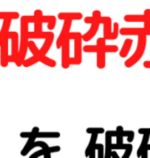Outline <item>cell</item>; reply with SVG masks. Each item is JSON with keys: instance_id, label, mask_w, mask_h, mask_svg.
Returning <instances> with one entry per match:
<instances>
[{"instance_id": "obj_5", "label": "cell", "mask_w": 150, "mask_h": 158, "mask_svg": "<svg viewBox=\"0 0 150 158\" xmlns=\"http://www.w3.org/2000/svg\"><path fill=\"white\" fill-rule=\"evenodd\" d=\"M28 38H29V40H31V39H45L44 45L40 50V54L43 57V56H46L47 52L49 51L51 45L53 44L54 34L52 32H40V33L29 32Z\"/></svg>"}, {"instance_id": "obj_17", "label": "cell", "mask_w": 150, "mask_h": 158, "mask_svg": "<svg viewBox=\"0 0 150 158\" xmlns=\"http://www.w3.org/2000/svg\"><path fill=\"white\" fill-rule=\"evenodd\" d=\"M98 138V134H91V139H90V141L88 143V148L86 149V156H89L90 153L92 152V150L94 148V146L96 144V139Z\"/></svg>"}, {"instance_id": "obj_18", "label": "cell", "mask_w": 150, "mask_h": 158, "mask_svg": "<svg viewBox=\"0 0 150 158\" xmlns=\"http://www.w3.org/2000/svg\"><path fill=\"white\" fill-rule=\"evenodd\" d=\"M60 133L57 132H40L36 135V138H58Z\"/></svg>"}, {"instance_id": "obj_12", "label": "cell", "mask_w": 150, "mask_h": 158, "mask_svg": "<svg viewBox=\"0 0 150 158\" xmlns=\"http://www.w3.org/2000/svg\"><path fill=\"white\" fill-rule=\"evenodd\" d=\"M125 22H145L147 18L144 14H127L124 17Z\"/></svg>"}, {"instance_id": "obj_16", "label": "cell", "mask_w": 150, "mask_h": 158, "mask_svg": "<svg viewBox=\"0 0 150 158\" xmlns=\"http://www.w3.org/2000/svg\"><path fill=\"white\" fill-rule=\"evenodd\" d=\"M10 22L11 20L10 19H5L4 20V23H3V27L0 31V46L1 44L4 40V38L6 36V35L8 34V29H9V27H10Z\"/></svg>"}, {"instance_id": "obj_28", "label": "cell", "mask_w": 150, "mask_h": 158, "mask_svg": "<svg viewBox=\"0 0 150 158\" xmlns=\"http://www.w3.org/2000/svg\"><path fill=\"white\" fill-rule=\"evenodd\" d=\"M94 150H95V148H94L92 152L90 153V155H89V158H94Z\"/></svg>"}, {"instance_id": "obj_22", "label": "cell", "mask_w": 150, "mask_h": 158, "mask_svg": "<svg viewBox=\"0 0 150 158\" xmlns=\"http://www.w3.org/2000/svg\"><path fill=\"white\" fill-rule=\"evenodd\" d=\"M105 132V130L102 127H89L87 129V133L90 134H101Z\"/></svg>"}, {"instance_id": "obj_25", "label": "cell", "mask_w": 150, "mask_h": 158, "mask_svg": "<svg viewBox=\"0 0 150 158\" xmlns=\"http://www.w3.org/2000/svg\"><path fill=\"white\" fill-rule=\"evenodd\" d=\"M144 16L147 18V19H149L150 18V9H146L144 11Z\"/></svg>"}, {"instance_id": "obj_3", "label": "cell", "mask_w": 150, "mask_h": 158, "mask_svg": "<svg viewBox=\"0 0 150 158\" xmlns=\"http://www.w3.org/2000/svg\"><path fill=\"white\" fill-rule=\"evenodd\" d=\"M146 46H147V35H142L138 36V44L135 52L132 54L131 57H129L127 60L125 61V67L130 68L132 67L134 64L140 60V58L143 57L145 51H146Z\"/></svg>"}, {"instance_id": "obj_6", "label": "cell", "mask_w": 150, "mask_h": 158, "mask_svg": "<svg viewBox=\"0 0 150 158\" xmlns=\"http://www.w3.org/2000/svg\"><path fill=\"white\" fill-rule=\"evenodd\" d=\"M61 65L64 69H68L71 65L70 57V41L65 40L61 47Z\"/></svg>"}, {"instance_id": "obj_10", "label": "cell", "mask_w": 150, "mask_h": 158, "mask_svg": "<svg viewBox=\"0 0 150 158\" xmlns=\"http://www.w3.org/2000/svg\"><path fill=\"white\" fill-rule=\"evenodd\" d=\"M57 18L62 20H80L83 18L81 13H60Z\"/></svg>"}, {"instance_id": "obj_19", "label": "cell", "mask_w": 150, "mask_h": 158, "mask_svg": "<svg viewBox=\"0 0 150 158\" xmlns=\"http://www.w3.org/2000/svg\"><path fill=\"white\" fill-rule=\"evenodd\" d=\"M19 17V13L13 12V13H0V19H16Z\"/></svg>"}, {"instance_id": "obj_26", "label": "cell", "mask_w": 150, "mask_h": 158, "mask_svg": "<svg viewBox=\"0 0 150 158\" xmlns=\"http://www.w3.org/2000/svg\"><path fill=\"white\" fill-rule=\"evenodd\" d=\"M143 66L147 69H150V61H145L143 63Z\"/></svg>"}, {"instance_id": "obj_15", "label": "cell", "mask_w": 150, "mask_h": 158, "mask_svg": "<svg viewBox=\"0 0 150 158\" xmlns=\"http://www.w3.org/2000/svg\"><path fill=\"white\" fill-rule=\"evenodd\" d=\"M149 134H145L143 136V139H142V142H141V144L140 146V148H139V149H138L137 152V156L138 157H141V155H142V153L144 152V150L148 148V139H149Z\"/></svg>"}, {"instance_id": "obj_23", "label": "cell", "mask_w": 150, "mask_h": 158, "mask_svg": "<svg viewBox=\"0 0 150 158\" xmlns=\"http://www.w3.org/2000/svg\"><path fill=\"white\" fill-rule=\"evenodd\" d=\"M122 135L124 136V137H127L128 138V141L129 142H131L132 141V139H133V137H134V133L132 132V131H123L122 132Z\"/></svg>"}, {"instance_id": "obj_31", "label": "cell", "mask_w": 150, "mask_h": 158, "mask_svg": "<svg viewBox=\"0 0 150 158\" xmlns=\"http://www.w3.org/2000/svg\"><path fill=\"white\" fill-rule=\"evenodd\" d=\"M150 19V18H149V19Z\"/></svg>"}, {"instance_id": "obj_4", "label": "cell", "mask_w": 150, "mask_h": 158, "mask_svg": "<svg viewBox=\"0 0 150 158\" xmlns=\"http://www.w3.org/2000/svg\"><path fill=\"white\" fill-rule=\"evenodd\" d=\"M83 51L87 53L104 51L105 53H115L119 51V47L117 45H107L105 44V39L103 37L98 38L95 45H86L83 47Z\"/></svg>"}, {"instance_id": "obj_9", "label": "cell", "mask_w": 150, "mask_h": 158, "mask_svg": "<svg viewBox=\"0 0 150 158\" xmlns=\"http://www.w3.org/2000/svg\"><path fill=\"white\" fill-rule=\"evenodd\" d=\"M99 27L100 24L99 23H93L90 26V28L88 29V31L82 35V40L85 42H89L90 40H92L93 38L95 36V35L97 34V32L99 30Z\"/></svg>"}, {"instance_id": "obj_20", "label": "cell", "mask_w": 150, "mask_h": 158, "mask_svg": "<svg viewBox=\"0 0 150 158\" xmlns=\"http://www.w3.org/2000/svg\"><path fill=\"white\" fill-rule=\"evenodd\" d=\"M40 62H42L44 64L50 66V67H55L56 65V61L52 58H50V57H46V56H43V57L40 58Z\"/></svg>"}, {"instance_id": "obj_13", "label": "cell", "mask_w": 150, "mask_h": 158, "mask_svg": "<svg viewBox=\"0 0 150 158\" xmlns=\"http://www.w3.org/2000/svg\"><path fill=\"white\" fill-rule=\"evenodd\" d=\"M40 20L42 23H47L48 24V28L50 30H53L55 28V26H56V18L55 16H42L40 18Z\"/></svg>"}, {"instance_id": "obj_24", "label": "cell", "mask_w": 150, "mask_h": 158, "mask_svg": "<svg viewBox=\"0 0 150 158\" xmlns=\"http://www.w3.org/2000/svg\"><path fill=\"white\" fill-rule=\"evenodd\" d=\"M138 132L140 134H143V135L149 134L150 135V128H140Z\"/></svg>"}, {"instance_id": "obj_21", "label": "cell", "mask_w": 150, "mask_h": 158, "mask_svg": "<svg viewBox=\"0 0 150 158\" xmlns=\"http://www.w3.org/2000/svg\"><path fill=\"white\" fill-rule=\"evenodd\" d=\"M37 62H40V57H36V56H33V57H31L30 58L25 60V61L23 62V65H24L25 67H28V66H31L33 64H36Z\"/></svg>"}, {"instance_id": "obj_14", "label": "cell", "mask_w": 150, "mask_h": 158, "mask_svg": "<svg viewBox=\"0 0 150 158\" xmlns=\"http://www.w3.org/2000/svg\"><path fill=\"white\" fill-rule=\"evenodd\" d=\"M105 54L106 53L104 51H99L96 53V66L99 69H103L106 65V62H105L106 55Z\"/></svg>"}, {"instance_id": "obj_30", "label": "cell", "mask_w": 150, "mask_h": 158, "mask_svg": "<svg viewBox=\"0 0 150 158\" xmlns=\"http://www.w3.org/2000/svg\"><path fill=\"white\" fill-rule=\"evenodd\" d=\"M148 150L150 149V145H148Z\"/></svg>"}, {"instance_id": "obj_8", "label": "cell", "mask_w": 150, "mask_h": 158, "mask_svg": "<svg viewBox=\"0 0 150 158\" xmlns=\"http://www.w3.org/2000/svg\"><path fill=\"white\" fill-rule=\"evenodd\" d=\"M119 34L122 35H142L147 34V30L144 27H123L119 30Z\"/></svg>"}, {"instance_id": "obj_11", "label": "cell", "mask_w": 150, "mask_h": 158, "mask_svg": "<svg viewBox=\"0 0 150 158\" xmlns=\"http://www.w3.org/2000/svg\"><path fill=\"white\" fill-rule=\"evenodd\" d=\"M133 41L131 39H125L123 46L121 48V51H119V56L121 57H126L128 56V53L130 52L131 48V45H132Z\"/></svg>"}, {"instance_id": "obj_1", "label": "cell", "mask_w": 150, "mask_h": 158, "mask_svg": "<svg viewBox=\"0 0 150 158\" xmlns=\"http://www.w3.org/2000/svg\"><path fill=\"white\" fill-rule=\"evenodd\" d=\"M85 23L87 24H93V23H99L103 25V38L106 40H116L119 34V24L118 22H115L112 25V21L110 17H102L100 11L96 10L93 12L92 16L86 17L84 19Z\"/></svg>"}, {"instance_id": "obj_29", "label": "cell", "mask_w": 150, "mask_h": 158, "mask_svg": "<svg viewBox=\"0 0 150 158\" xmlns=\"http://www.w3.org/2000/svg\"><path fill=\"white\" fill-rule=\"evenodd\" d=\"M146 35L148 36V35H150V29L149 30H147V34H146Z\"/></svg>"}, {"instance_id": "obj_27", "label": "cell", "mask_w": 150, "mask_h": 158, "mask_svg": "<svg viewBox=\"0 0 150 158\" xmlns=\"http://www.w3.org/2000/svg\"><path fill=\"white\" fill-rule=\"evenodd\" d=\"M148 148L144 150V152L142 153V155H141V158H148Z\"/></svg>"}, {"instance_id": "obj_2", "label": "cell", "mask_w": 150, "mask_h": 158, "mask_svg": "<svg viewBox=\"0 0 150 158\" xmlns=\"http://www.w3.org/2000/svg\"><path fill=\"white\" fill-rule=\"evenodd\" d=\"M65 40H73L74 41V57H71V64L78 65L81 64L82 62V35L80 32H70Z\"/></svg>"}, {"instance_id": "obj_7", "label": "cell", "mask_w": 150, "mask_h": 158, "mask_svg": "<svg viewBox=\"0 0 150 158\" xmlns=\"http://www.w3.org/2000/svg\"><path fill=\"white\" fill-rule=\"evenodd\" d=\"M72 23H73L72 20H65L64 21L62 30L60 32V35H59V36H58L57 40H56V48L57 49H61L65 39V37L67 36V35L70 33Z\"/></svg>"}]
</instances>
